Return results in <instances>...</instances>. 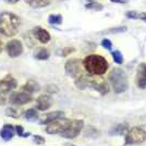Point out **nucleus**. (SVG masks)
Returning a JSON list of instances; mask_svg holds the SVG:
<instances>
[{
  "label": "nucleus",
  "instance_id": "obj_1",
  "mask_svg": "<svg viewBox=\"0 0 146 146\" xmlns=\"http://www.w3.org/2000/svg\"><path fill=\"white\" fill-rule=\"evenodd\" d=\"M21 25V19L12 12H2L0 14V34L7 37L17 35Z\"/></svg>",
  "mask_w": 146,
  "mask_h": 146
},
{
  "label": "nucleus",
  "instance_id": "obj_2",
  "mask_svg": "<svg viewBox=\"0 0 146 146\" xmlns=\"http://www.w3.org/2000/svg\"><path fill=\"white\" fill-rule=\"evenodd\" d=\"M83 64L86 72L90 73L91 75H97V76L104 75L109 68L108 61L103 56L95 55V54L87 56L83 60Z\"/></svg>",
  "mask_w": 146,
  "mask_h": 146
},
{
  "label": "nucleus",
  "instance_id": "obj_3",
  "mask_svg": "<svg viewBox=\"0 0 146 146\" xmlns=\"http://www.w3.org/2000/svg\"><path fill=\"white\" fill-rule=\"evenodd\" d=\"M109 82L112 85V88L116 94H121L123 92H125L129 87L128 76L125 72L120 69V68H115L112 69L109 73Z\"/></svg>",
  "mask_w": 146,
  "mask_h": 146
},
{
  "label": "nucleus",
  "instance_id": "obj_4",
  "mask_svg": "<svg viewBox=\"0 0 146 146\" xmlns=\"http://www.w3.org/2000/svg\"><path fill=\"white\" fill-rule=\"evenodd\" d=\"M75 85L79 87L80 90H85V88H94L97 92L102 93L103 95L107 94L109 92V87L104 81H97V80L93 79L90 75L83 74L82 76H80L79 79L75 81Z\"/></svg>",
  "mask_w": 146,
  "mask_h": 146
},
{
  "label": "nucleus",
  "instance_id": "obj_5",
  "mask_svg": "<svg viewBox=\"0 0 146 146\" xmlns=\"http://www.w3.org/2000/svg\"><path fill=\"white\" fill-rule=\"evenodd\" d=\"M146 141V131L141 127H133L125 133L124 142L127 145L141 144Z\"/></svg>",
  "mask_w": 146,
  "mask_h": 146
},
{
  "label": "nucleus",
  "instance_id": "obj_6",
  "mask_svg": "<svg viewBox=\"0 0 146 146\" xmlns=\"http://www.w3.org/2000/svg\"><path fill=\"white\" fill-rule=\"evenodd\" d=\"M83 67H84V64H83L82 60H80V59H70V60L67 61L64 69H66V72H67L69 76L76 80L84 74Z\"/></svg>",
  "mask_w": 146,
  "mask_h": 146
},
{
  "label": "nucleus",
  "instance_id": "obj_7",
  "mask_svg": "<svg viewBox=\"0 0 146 146\" xmlns=\"http://www.w3.org/2000/svg\"><path fill=\"white\" fill-rule=\"evenodd\" d=\"M83 125H84V121L83 120H79V119H75V120H71L68 128L60 134L62 137L64 139H74L76 137L82 129H83Z\"/></svg>",
  "mask_w": 146,
  "mask_h": 146
},
{
  "label": "nucleus",
  "instance_id": "obj_8",
  "mask_svg": "<svg viewBox=\"0 0 146 146\" xmlns=\"http://www.w3.org/2000/svg\"><path fill=\"white\" fill-rule=\"evenodd\" d=\"M71 120H69L67 118H61V119H58V120H55V121L50 122L47 124V127L45 128V131L48 134H61L66 129L68 128L69 123H70Z\"/></svg>",
  "mask_w": 146,
  "mask_h": 146
},
{
  "label": "nucleus",
  "instance_id": "obj_9",
  "mask_svg": "<svg viewBox=\"0 0 146 146\" xmlns=\"http://www.w3.org/2000/svg\"><path fill=\"white\" fill-rule=\"evenodd\" d=\"M33 100V97L31 94H27L25 92H14L9 97V103L14 106H22L31 103Z\"/></svg>",
  "mask_w": 146,
  "mask_h": 146
},
{
  "label": "nucleus",
  "instance_id": "obj_10",
  "mask_svg": "<svg viewBox=\"0 0 146 146\" xmlns=\"http://www.w3.org/2000/svg\"><path fill=\"white\" fill-rule=\"evenodd\" d=\"M6 50L9 57L17 58L23 54V44L19 39H11L6 45Z\"/></svg>",
  "mask_w": 146,
  "mask_h": 146
},
{
  "label": "nucleus",
  "instance_id": "obj_11",
  "mask_svg": "<svg viewBox=\"0 0 146 146\" xmlns=\"http://www.w3.org/2000/svg\"><path fill=\"white\" fill-rule=\"evenodd\" d=\"M54 104L52 97L49 95H42L36 99V109L39 111H45L49 109Z\"/></svg>",
  "mask_w": 146,
  "mask_h": 146
},
{
  "label": "nucleus",
  "instance_id": "obj_12",
  "mask_svg": "<svg viewBox=\"0 0 146 146\" xmlns=\"http://www.w3.org/2000/svg\"><path fill=\"white\" fill-rule=\"evenodd\" d=\"M18 86V82L15 79H12L10 76H8L7 79H3L0 81V92L8 94L11 91H13L15 87Z\"/></svg>",
  "mask_w": 146,
  "mask_h": 146
},
{
  "label": "nucleus",
  "instance_id": "obj_13",
  "mask_svg": "<svg viewBox=\"0 0 146 146\" xmlns=\"http://www.w3.org/2000/svg\"><path fill=\"white\" fill-rule=\"evenodd\" d=\"M33 35L36 37L37 39L42 44H47L51 38V35L48 31L43 29L42 26H36L33 29Z\"/></svg>",
  "mask_w": 146,
  "mask_h": 146
},
{
  "label": "nucleus",
  "instance_id": "obj_14",
  "mask_svg": "<svg viewBox=\"0 0 146 146\" xmlns=\"http://www.w3.org/2000/svg\"><path fill=\"white\" fill-rule=\"evenodd\" d=\"M136 73V84L140 88L144 90L146 88V63H141Z\"/></svg>",
  "mask_w": 146,
  "mask_h": 146
},
{
  "label": "nucleus",
  "instance_id": "obj_15",
  "mask_svg": "<svg viewBox=\"0 0 146 146\" xmlns=\"http://www.w3.org/2000/svg\"><path fill=\"white\" fill-rule=\"evenodd\" d=\"M61 118H66V113L63 111H51V112H48L47 115L42 117V119L39 120V122L42 124H48L50 122L58 120V119H61Z\"/></svg>",
  "mask_w": 146,
  "mask_h": 146
},
{
  "label": "nucleus",
  "instance_id": "obj_16",
  "mask_svg": "<svg viewBox=\"0 0 146 146\" xmlns=\"http://www.w3.org/2000/svg\"><path fill=\"white\" fill-rule=\"evenodd\" d=\"M14 134H15V129L12 124H9V123L5 124L0 130V137L3 141H7V142L13 139Z\"/></svg>",
  "mask_w": 146,
  "mask_h": 146
},
{
  "label": "nucleus",
  "instance_id": "obj_17",
  "mask_svg": "<svg viewBox=\"0 0 146 146\" xmlns=\"http://www.w3.org/2000/svg\"><path fill=\"white\" fill-rule=\"evenodd\" d=\"M37 91H39V85L35 81H32V80H29L24 85L22 86V92H25V93L31 94V95L36 93Z\"/></svg>",
  "mask_w": 146,
  "mask_h": 146
},
{
  "label": "nucleus",
  "instance_id": "obj_18",
  "mask_svg": "<svg viewBox=\"0 0 146 146\" xmlns=\"http://www.w3.org/2000/svg\"><path fill=\"white\" fill-rule=\"evenodd\" d=\"M24 112H23V110L22 108H20V107H17V106H14L12 105L11 107H8L6 110V115L8 117H11V118H14V119H18L20 117L22 116Z\"/></svg>",
  "mask_w": 146,
  "mask_h": 146
},
{
  "label": "nucleus",
  "instance_id": "obj_19",
  "mask_svg": "<svg viewBox=\"0 0 146 146\" xmlns=\"http://www.w3.org/2000/svg\"><path fill=\"white\" fill-rule=\"evenodd\" d=\"M25 2L35 9H39V8L49 6L51 0H25Z\"/></svg>",
  "mask_w": 146,
  "mask_h": 146
},
{
  "label": "nucleus",
  "instance_id": "obj_20",
  "mask_svg": "<svg viewBox=\"0 0 146 146\" xmlns=\"http://www.w3.org/2000/svg\"><path fill=\"white\" fill-rule=\"evenodd\" d=\"M23 115H24L25 120H27V121H37L39 119L38 110L36 108H32V109L26 110Z\"/></svg>",
  "mask_w": 146,
  "mask_h": 146
},
{
  "label": "nucleus",
  "instance_id": "obj_21",
  "mask_svg": "<svg viewBox=\"0 0 146 146\" xmlns=\"http://www.w3.org/2000/svg\"><path fill=\"white\" fill-rule=\"evenodd\" d=\"M128 129L129 127L127 123H120L112 129L110 133H111V135H122V134L128 132Z\"/></svg>",
  "mask_w": 146,
  "mask_h": 146
},
{
  "label": "nucleus",
  "instance_id": "obj_22",
  "mask_svg": "<svg viewBox=\"0 0 146 146\" xmlns=\"http://www.w3.org/2000/svg\"><path fill=\"white\" fill-rule=\"evenodd\" d=\"M48 22L51 25H60L62 23V17L60 14H57V15L51 14V15H49Z\"/></svg>",
  "mask_w": 146,
  "mask_h": 146
},
{
  "label": "nucleus",
  "instance_id": "obj_23",
  "mask_svg": "<svg viewBox=\"0 0 146 146\" xmlns=\"http://www.w3.org/2000/svg\"><path fill=\"white\" fill-rule=\"evenodd\" d=\"M49 57H50V54L47 49H42L35 55V58L38 60H47V59H49Z\"/></svg>",
  "mask_w": 146,
  "mask_h": 146
},
{
  "label": "nucleus",
  "instance_id": "obj_24",
  "mask_svg": "<svg viewBox=\"0 0 146 146\" xmlns=\"http://www.w3.org/2000/svg\"><path fill=\"white\" fill-rule=\"evenodd\" d=\"M127 31V26H120V27H113L107 31H104L100 34H118V33H123Z\"/></svg>",
  "mask_w": 146,
  "mask_h": 146
},
{
  "label": "nucleus",
  "instance_id": "obj_25",
  "mask_svg": "<svg viewBox=\"0 0 146 146\" xmlns=\"http://www.w3.org/2000/svg\"><path fill=\"white\" fill-rule=\"evenodd\" d=\"M111 56H112V59H113V61L116 62L117 64H122L123 63V56H122V54L119 50L112 51Z\"/></svg>",
  "mask_w": 146,
  "mask_h": 146
},
{
  "label": "nucleus",
  "instance_id": "obj_26",
  "mask_svg": "<svg viewBox=\"0 0 146 146\" xmlns=\"http://www.w3.org/2000/svg\"><path fill=\"white\" fill-rule=\"evenodd\" d=\"M85 8L86 9H90V10H94V11H99V10H103L104 7L102 6L100 3L94 1V2H88V3H86Z\"/></svg>",
  "mask_w": 146,
  "mask_h": 146
},
{
  "label": "nucleus",
  "instance_id": "obj_27",
  "mask_svg": "<svg viewBox=\"0 0 146 146\" xmlns=\"http://www.w3.org/2000/svg\"><path fill=\"white\" fill-rule=\"evenodd\" d=\"M33 142L37 144V145H44L45 144V139H44L43 136H40V135H35L34 137H33Z\"/></svg>",
  "mask_w": 146,
  "mask_h": 146
},
{
  "label": "nucleus",
  "instance_id": "obj_28",
  "mask_svg": "<svg viewBox=\"0 0 146 146\" xmlns=\"http://www.w3.org/2000/svg\"><path fill=\"white\" fill-rule=\"evenodd\" d=\"M102 46H103L105 49H108V50H110V49L112 48V43H111V40H110V39H108V38H105V39H103V40H102Z\"/></svg>",
  "mask_w": 146,
  "mask_h": 146
},
{
  "label": "nucleus",
  "instance_id": "obj_29",
  "mask_svg": "<svg viewBox=\"0 0 146 146\" xmlns=\"http://www.w3.org/2000/svg\"><path fill=\"white\" fill-rule=\"evenodd\" d=\"M127 17L129 19H140V13L136 12V11H128Z\"/></svg>",
  "mask_w": 146,
  "mask_h": 146
},
{
  "label": "nucleus",
  "instance_id": "obj_30",
  "mask_svg": "<svg viewBox=\"0 0 146 146\" xmlns=\"http://www.w3.org/2000/svg\"><path fill=\"white\" fill-rule=\"evenodd\" d=\"M45 91L47 92V93H57L58 92V87L54 84H51V85H48L45 87Z\"/></svg>",
  "mask_w": 146,
  "mask_h": 146
},
{
  "label": "nucleus",
  "instance_id": "obj_31",
  "mask_svg": "<svg viewBox=\"0 0 146 146\" xmlns=\"http://www.w3.org/2000/svg\"><path fill=\"white\" fill-rule=\"evenodd\" d=\"M15 132L18 134L19 136H23L24 135V129L23 127H21V125H17L15 127Z\"/></svg>",
  "mask_w": 146,
  "mask_h": 146
},
{
  "label": "nucleus",
  "instance_id": "obj_32",
  "mask_svg": "<svg viewBox=\"0 0 146 146\" xmlns=\"http://www.w3.org/2000/svg\"><path fill=\"white\" fill-rule=\"evenodd\" d=\"M7 103V94L0 92V106H3Z\"/></svg>",
  "mask_w": 146,
  "mask_h": 146
},
{
  "label": "nucleus",
  "instance_id": "obj_33",
  "mask_svg": "<svg viewBox=\"0 0 146 146\" xmlns=\"http://www.w3.org/2000/svg\"><path fill=\"white\" fill-rule=\"evenodd\" d=\"M7 3H10V5H14V3H17L19 0H5Z\"/></svg>",
  "mask_w": 146,
  "mask_h": 146
},
{
  "label": "nucleus",
  "instance_id": "obj_34",
  "mask_svg": "<svg viewBox=\"0 0 146 146\" xmlns=\"http://www.w3.org/2000/svg\"><path fill=\"white\" fill-rule=\"evenodd\" d=\"M140 19H141V20H143V21H145V22H146V13H144V12L141 13V14H140Z\"/></svg>",
  "mask_w": 146,
  "mask_h": 146
},
{
  "label": "nucleus",
  "instance_id": "obj_35",
  "mask_svg": "<svg viewBox=\"0 0 146 146\" xmlns=\"http://www.w3.org/2000/svg\"><path fill=\"white\" fill-rule=\"evenodd\" d=\"M111 2H119V3H124L123 0H110Z\"/></svg>",
  "mask_w": 146,
  "mask_h": 146
},
{
  "label": "nucleus",
  "instance_id": "obj_36",
  "mask_svg": "<svg viewBox=\"0 0 146 146\" xmlns=\"http://www.w3.org/2000/svg\"><path fill=\"white\" fill-rule=\"evenodd\" d=\"M2 49H3V44H2V42L0 40V52L2 51Z\"/></svg>",
  "mask_w": 146,
  "mask_h": 146
},
{
  "label": "nucleus",
  "instance_id": "obj_37",
  "mask_svg": "<svg viewBox=\"0 0 146 146\" xmlns=\"http://www.w3.org/2000/svg\"><path fill=\"white\" fill-rule=\"evenodd\" d=\"M71 146H73V145H71Z\"/></svg>",
  "mask_w": 146,
  "mask_h": 146
}]
</instances>
